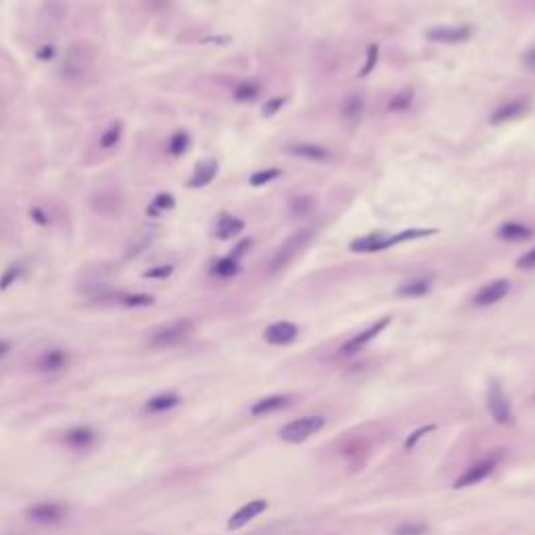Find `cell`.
<instances>
[{"mask_svg":"<svg viewBox=\"0 0 535 535\" xmlns=\"http://www.w3.org/2000/svg\"><path fill=\"white\" fill-rule=\"evenodd\" d=\"M431 235H437V230H429V228H406L399 230L395 235H368L350 243V251L352 253H378V251H387L391 247H397L402 243H410V241H418V239H427Z\"/></svg>","mask_w":535,"mask_h":535,"instance_id":"6da1fadb","label":"cell"},{"mask_svg":"<svg viewBox=\"0 0 535 535\" xmlns=\"http://www.w3.org/2000/svg\"><path fill=\"white\" fill-rule=\"evenodd\" d=\"M314 235H316V232H314L312 228H299V230H295L293 235H289V237L276 247V251L272 253L268 270H270V272H280V270H284V268L289 266V264L310 245V241L314 239Z\"/></svg>","mask_w":535,"mask_h":535,"instance_id":"7a4b0ae2","label":"cell"},{"mask_svg":"<svg viewBox=\"0 0 535 535\" xmlns=\"http://www.w3.org/2000/svg\"><path fill=\"white\" fill-rule=\"evenodd\" d=\"M94 63V51L84 42H76L67 48L61 61V76L67 82H80L88 76Z\"/></svg>","mask_w":535,"mask_h":535,"instance_id":"3957f363","label":"cell"},{"mask_svg":"<svg viewBox=\"0 0 535 535\" xmlns=\"http://www.w3.org/2000/svg\"><path fill=\"white\" fill-rule=\"evenodd\" d=\"M194 324L192 320L188 318H178V320H172L168 324H161L157 326L151 335H149V345L153 350H168V348H174V345H180L182 341H186L192 333Z\"/></svg>","mask_w":535,"mask_h":535,"instance_id":"277c9868","label":"cell"},{"mask_svg":"<svg viewBox=\"0 0 535 535\" xmlns=\"http://www.w3.org/2000/svg\"><path fill=\"white\" fill-rule=\"evenodd\" d=\"M326 427V418L320 414H312V416H301L295 418L291 423H286L280 431L278 437L286 444H303L305 440H310L312 435L320 433Z\"/></svg>","mask_w":535,"mask_h":535,"instance_id":"5b68a950","label":"cell"},{"mask_svg":"<svg viewBox=\"0 0 535 535\" xmlns=\"http://www.w3.org/2000/svg\"><path fill=\"white\" fill-rule=\"evenodd\" d=\"M487 410H489L491 418L502 427H513L517 423L510 397L506 395V391L502 389V385L498 381H491V385L487 389Z\"/></svg>","mask_w":535,"mask_h":535,"instance_id":"8992f818","label":"cell"},{"mask_svg":"<svg viewBox=\"0 0 535 535\" xmlns=\"http://www.w3.org/2000/svg\"><path fill=\"white\" fill-rule=\"evenodd\" d=\"M473 25H433L425 32V38L435 44H462L473 38Z\"/></svg>","mask_w":535,"mask_h":535,"instance_id":"52a82bcc","label":"cell"},{"mask_svg":"<svg viewBox=\"0 0 535 535\" xmlns=\"http://www.w3.org/2000/svg\"><path fill=\"white\" fill-rule=\"evenodd\" d=\"M391 324V316H383L381 320H376L374 324H370L366 331H362V333H357L356 337H352L350 341H345L343 345H341V350H339V356H345V357H352L359 354L368 343H372L387 326Z\"/></svg>","mask_w":535,"mask_h":535,"instance_id":"ba28073f","label":"cell"},{"mask_svg":"<svg viewBox=\"0 0 535 535\" xmlns=\"http://www.w3.org/2000/svg\"><path fill=\"white\" fill-rule=\"evenodd\" d=\"M513 284L510 280L506 278H496V280H489L487 284H483L475 295H473V305L477 308H491L496 303H500L502 299L508 297Z\"/></svg>","mask_w":535,"mask_h":535,"instance_id":"9c48e42d","label":"cell"},{"mask_svg":"<svg viewBox=\"0 0 535 535\" xmlns=\"http://www.w3.org/2000/svg\"><path fill=\"white\" fill-rule=\"evenodd\" d=\"M496 466H498V458H494V456H487V458H483V460L470 464V466L454 481V489L473 487V485L485 481V479L496 470Z\"/></svg>","mask_w":535,"mask_h":535,"instance_id":"30bf717a","label":"cell"},{"mask_svg":"<svg viewBox=\"0 0 535 535\" xmlns=\"http://www.w3.org/2000/svg\"><path fill=\"white\" fill-rule=\"evenodd\" d=\"M27 519L38 525H55L61 523L67 515V508L59 502H36L25 510Z\"/></svg>","mask_w":535,"mask_h":535,"instance_id":"8fae6325","label":"cell"},{"mask_svg":"<svg viewBox=\"0 0 535 535\" xmlns=\"http://www.w3.org/2000/svg\"><path fill=\"white\" fill-rule=\"evenodd\" d=\"M284 151L301 161H312V164H324L331 159V151L324 145L312 143V140H299V143L286 145Z\"/></svg>","mask_w":535,"mask_h":535,"instance_id":"7c38bea8","label":"cell"},{"mask_svg":"<svg viewBox=\"0 0 535 535\" xmlns=\"http://www.w3.org/2000/svg\"><path fill=\"white\" fill-rule=\"evenodd\" d=\"M529 111V100L527 98H513L508 103H502L500 107H496L489 115V124L491 126H504L510 124L519 117H523Z\"/></svg>","mask_w":535,"mask_h":535,"instance_id":"4fadbf2b","label":"cell"},{"mask_svg":"<svg viewBox=\"0 0 535 535\" xmlns=\"http://www.w3.org/2000/svg\"><path fill=\"white\" fill-rule=\"evenodd\" d=\"M299 335V326L295 322H289V320H278V322H272L264 331V339H266L270 345H291Z\"/></svg>","mask_w":535,"mask_h":535,"instance_id":"5bb4252c","label":"cell"},{"mask_svg":"<svg viewBox=\"0 0 535 535\" xmlns=\"http://www.w3.org/2000/svg\"><path fill=\"white\" fill-rule=\"evenodd\" d=\"M268 510V500H251L247 502L245 506H241L230 519H228V529L230 531H237L241 527H245L247 523H251L253 519H258L260 515H264Z\"/></svg>","mask_w":535,"mask_h":535,"instance_id":"9a60e30c","label":"cell"},{"mask_svg":"<svg viewBox=\"0 0 535 535\" xmlns=\"http://www.w3.org/2000/svg\"><path fill=\"white\" fill-rule=\"evenodd\" d=\"M534 228L525 222H517V220H508L502 222L496 230V237L504 243H525L529 239H534Z\"/></svg>","mask_w":535,"mask_h":535,"instance_id":"2e32d148","label":"cell"},{"mask_svg":"<svg viewBox=\"0 0 535 535\" xmlns=\"http://www.w3.org/2000/svg\"><path fill=\"white\" fill-rule=\"evenodd\" d=\"M433 284H435V278H433V276H416V278H412V280L399 284V286H397V295H399V297H410V299H414V297H425V295H429V293L433 291Z\"/></svg>","mask_w":535,"mask_h":535,"instance_id":"e0dca14e","label":"cell"},{"mask_svg":"<svg viewBox=\"0 0 535 535\" xmlns=\"http://www.w3.org/2000/svg\"><path fill=\"white\" fill-rule=\"evenodd\" d=\"M218 176V161L216 159H203L201 164H197L194 172L190 180L186 182L188 188H203L207 184H211Z\"/></svg>","mask_w":535,"mask_h":535,"instance_id":"ac0fdd59","label":"cell"},{"mask_svg":"<svg viewBox=\"0 0 535 535\" xmlns=\"http://www.w3.org/2000/svg\"><path fill=\"white\" fill-rule=\"evenodd\" d=\"M243 230H245V222H243L241 218H235V216H230V213H224V216L218 220V224H216V228H213V235H216V239H220V241H230V239H237Z\"/></svg>","mask_w":535,"mask_h":535,"instance_id":"d6986e66","label":"cell"},{"mask_svg":"<svg viewBox=\"0 0 535 535\" xmlns=\"http://www.w3.org/2000/svg\"><path fill=\"white\" fill-rule=\"evenodd\" d=\"M291 402H293L291 395H282V393H278V395H268V397L258 399V402L251 406L249 412H251V416H266V414H272V412H278V410L286 408Z\"/></svg>","mask_w":535,"mask_h":535,"instance_id":"ffe728a7","label":"cell"},{"mask_svg":"<svg viewBox=\"0 0 535 535\" xmlns=\"http://www.w3.org/2000/svg\"><path fill=\"white\" fill-rule=\"evenodd\" d=\"M96 442V433L90 427H74L65 433V446L76 449V451H84L90 449Z\"/></svg>","mask_w":535,"mask_h":535,"instance_id":"44dd1931","label":"cell"},{"mask_svg":"<svg viewBox=\"0 0 535 535\" xmlns=\"http://www.w3.org/2000/svg\"><path fill=\"white\" fill-rule=\"evenodd\" d=\"M364 107H366L364 96L357 94V92H352V94H348V96L343 98V103H341V117H343L348 124L356 126V124L362 121Z\"/></svg>","mask_w":535,"mask_h":535,"instance_id":"7402d4cb","label":"cell"},{"mask_svg":"<svg viewBox=\"0 0 535 535\" xmlns=\"http://www.w3.org/2000/svg\"><path fill=\"white\" fill-rule=\"evenodd\" d=\"M241 260H243V258H239V256L232 251V253H228V256L220 258V260L213 264V268H211V274H213V276H218V278H222V280L235 278V276L241 272Z\"/></svg>","mask_w":535,"mask_h":535,"instance_id":"603a6c76","label":"cell"},{"mask_svg":"<svg viewBox=\"0 0 535 535\" xmlns=\"http://www.w3.org/2000/svg\"><path fill=\"white\" fill-rule=\"evenodd\" d=\"M70 364V356L63 350H48L38 357V370L42 372H59Z\"/></svg>","mask_w":535,"mask_h":535,"instance_id":"cb8c5ba5","label":"cell"},{"mask_svg":"<svg viewBox=\"0 0 535 535\" xmlns=\"http://www.w3.org/2000/svg\"><path fill=\"white\" fill-rule=\"evenodd\" d=\"M414 98H416V92H414L412 86H406V88L397 90V92L389 98L387 111H389V113H404V111L412 109Z\"/></svg>","mask_w":535,"mask_h":535,"instance_id":"d4e9b609","label":"cell"},{"mask_svg":"<svg viewBox=\"0 0 535 535\" xmlns=\"http://www.w3.org/2000/svg\"><path fill=\"white\" fill-rule=\"evenodd\" d=\"M180 404V395L178 393H159L155 397H151L145 406L147 412L151 414H161V412H168L172 408H176Z\"/></svg>","mask_w":535,"mask_h":535,"instance_id":"484cf974","label":"cell"},{"mask_svg":"<svg viewBox=\"0 0 535 535\" xmlns=\"http://www.w3.org/2000/svg\"><path fill=\"white\" fill-rule=\"evenodd\" d=\"M260 94H262V84H258L253 80H247V82H243V84H239L235 88V100H239V103H253V100L260 98Z\"/></svg>","mask_w":535,"mask_h":535,"instance_id":"4316f807","label":"cell"},{"mask_svg":"<svg viewBox=\"0 0 535 535\" xmlns=\"http://www.w3.org/2000/svg\"><path fill=\"white\" fill-rule=\"evenodd\" d=\"M314 205H316V199L310 197V194H297V197L291 199V203H289L291 213H295V216H305V213H310V211L314 209Z\"/></svg>","mask_w":535,"mask_h":535,"instance_id":"83f0119b","label":"cell"},{"mask_svg":"<svg viewBox=\"0 0 535 535\" xmlns=\"http://www.w3.org/2000/svg\"><path fill=\"white\" fill-rule=\"evenodd\" d=\"M188 147H190V136L186 132H176L168 143V153L172 157H180L188 151Z\"/></svg>","mask_w":535,"mask_h":535,"instance_id":"f1b7e54d","label":"cell"},{"mask_svg":"<svg viewBox=\"0 0 535 535\" xmlns=\"http://www.w3.org/2000/svg\"><path fill=\"white\" fill-rule=\"evenodd\" d=\"M378 53H381V46H378V44H370V46H368V51H366V61H364V67L357 72V78H368V76L374 72V67H376V63H378Z\"/></svg>","mask_w":535,"mask_h":535,"instance_id":"f546056e","label":"cell"},{"mask_svg":"<svg viewBox=\"0 0 535 535\" xmlns=\"http://www.w3.org/2000/svg\"><path fill=\"white\" fill-rule=\"evenodd\" d=\"M121 132H124V126H121L119 121L111 124V126L103 132V136H100V149H111V147H115V145L119 143V138H121Z\"/></svg>","mask_w":535,"mask_h":535,"instance_id":"4dcf8cb0","label":"cell"},{"mask_svg":"<svg viewBox=\"0 0 535 535\" xmlns=\"http://www.w3.org/2000/svg\"><path fill=\"white\" fill-rule=\"evenodd\" d=\"M280 174H282V170H278V168H268V170H260V172L251 174V178H249V184H251V186H256V188H260V186H266V184L274 182L276 178H280Z\"/></svg>","mask_w":535,"mask_h":535,"instance_id":"1f68e13d","label":"cell"},{"mask_svg":"<svg viewBox=\"0 0 535 535\" xmlns=\"http://www.w3.org/2000/svg\"><path fill=\"white\" fill-rule=\"evenodd\" d=\"M429 527L427 523H421V521H406L402 525H397L393 529V535H427Z\"/></svg>","mask_w":535,"mask_h":535,"instance_id":"d6a6232c","label":"cell"},{"mask_svg":"<svg viewBox=\"0 0 535 535\" xmlns=\"http://www.w3.org/2000/svg\"><path fill=\"white\" fill-rule=\"evenodd\" d=\"M437 429V425H423V427H418L416 431H412L410 435H408V440L404 442V449L406 451H412L414 447L418 446V442L425 437V435H429V433H433Z\"/></svg>","mask_w":535,"mask_h":535,"instance_id":"836d02e7","label":"cell"},{"mask_svg":"<svg viewBox=\"0 0 535 535\" xmlns=\"http://www.w3.org/2000/svg\"><path fill=\"white\" fill-rule=\"evenodd\" d=\"M176 205L174 197L170 192H161L155 197V201L149 205V213H161V211H170Z\"/></svg>","mask_w":535,"mask_h":535,"instance_id":"e575fe53","label":"cell"},{"mask_svg":"<svg viewBox=\"0 0 535 535\" xmlns=\"http://www.w3.org/2000/svg\"><path fill=\"white\" fill-rule=\"evenodd\" d=\"M153 232H149V230H145V232H140L138 235V239H132V243H130V249H128V256H138L140 251H145L151 243H153Z\"/></svg>","mask_w":535,"mask_h":535,"instance_id":"d590c367","label":"cell"},{"mask_svg":"<svg viewBox=\"0 0 535 535\" xmlns=\"http://www.w3.org/2000/svg\"><path fill=\"white\" fill-rule=\"evenodd\" d=\"M284 103H286L284 96H276V98L266 100L264 107H262V117H272V115H276V113L284 107Z\"/></svg>","mask_w":535,"mask_h":535,"instance_id":"8d00e7d4","label":"cell"},{"mask_svg":"<svg viewBox=\"0 0 535 535\" xmlns=\"http://www.w3.org/2000/svg\"><path fill=\"white\" fill-rule=\"evenodd\" d=\"M517 268L519 270H535V247H531L529 251H525L519 260H517Z\"/></svg>","mask_w":535,"mask_h":535,"instance_id":"74e56055","label":"cell"},{"mask_svg":"<svg viewBox=\"0 0 535 535\" xmlns=\"http://www.w3.org/2000/svg\"><path fill=\"white\" fill-rule=\"evenodd\" d=\"M523 67L527 72H535V44L523 53Z\"/></svg>","mask_w":535,"mask_h":535,"instance_id":"f35d334b","label":"cell"},{"mask_svg":"<svg viewBox=\"0 0 535 535\" xmlns=\"http://www.w3.org/2000/svg\"><path fill=\"white\" fill-rule=\"evenodd\" d=\"M172 274V266H161V268H153L147 272V278H166Z\"/></svg>","mask_w":535,"mask_h":535,"instance_id":"ab89813d","label":"cell"},{"mask_svg":"<svg viewBox=\"0 0 535 535\" xmlns=\"http://www.w3.org/2000/svg\"><path fill=\"white\" fill-rule=\"evenodd\" d=\"M8 352H11V343L4 341V339H0V359L8 356Z\"/></svg>","mask_w":535,"mask_h":535,"instance_id":"60d3db41","label":"cell"},{"mask_svg":"<svg viewBox=\"0 0 535 535\" xmlns=\"http://www.w3.org/2000/svg\"><path fill=\"white\" fill-rule=\"evenodd\" d=\"M147 2H149L153 8H157V11H159V8H164V6L168 4V0H147Z\"/></svg>","mask_w":535,"mask_h":535,"instance_id":"b9f144b4","label":"cell"},{"mask_svg":"<svg viewBox=\"0 0 535 535\" xmlns=\"http://www.w3.org/2000/svg\"><path fill=\"white\" fill-rule=\"evenodd\" d=\"M2 535H21V534H2Z\"/></svg>","mask_w":535,"mask_h":535,"instance_id":"7bdbcfd3","label":"cell"}]
</instances>
